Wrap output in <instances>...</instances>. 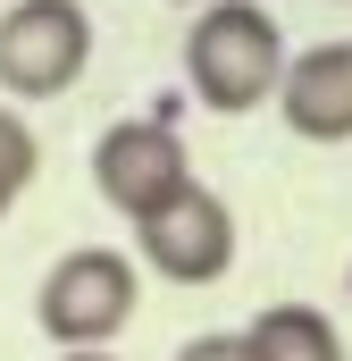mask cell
Wrapping results in <instances>:
<instances>
[{
    "instance_id": "obj_1",
    "label": "cell",
    "mask_w": 352,
    "mask_h": 361,
    "mask_svg": "<svg viewBox=\"0 0 352 361\" xmlns=\"http://www.w3.org/2000/svg\"><path fill=\"white\" fill-rule=\"evenodd\" d=\"M285 59L294 51H285V34H277V17H268L260 0H210L184 25V85H193L201 109H218V118L268 109Z\"/></svg>"
},
{
    "instance_id": "obj_2",
    "label": "cell",
    "mask_w": 352,
    "mask_h": 361,
    "mask_svg": "<svg viewBox=\"0 0 352 361\" xmlns=\"http://www.w3.org/2000/svg\"><path fill=\"white\" fill-rule=\"evenodd\" d=\"M134 311H143V269L118 244H76L34 286V328L59 353H109L134 328Z\"/></svg>"
},
{
    "instance_id": "obj_3",
    "label": "cell",
    "mask_w": 352,
    "mask_h": 361,
    "mask_svg": "<svg viewBox=\"0 0 352 361\" xmlns=\"http://www.w3.org/2000/svg\"><path fill=\"white\" fill-rule=\"evenodd\" d=\"M92 68V8L84 0H8L0 8V101H59Z\"/></svg>"
},
{
    "instance_id": "obj_4",
    "label": "cell",
    "mask_w": 352,
    "mask_h": 361,
    "mask_svg": "<svg viewBox=\"0 0 352 361\" xmlns=\"http://www.w3.org/2000/svg\"><path fill=\"white\" fill-rule=\"evenodd\" d=\"M184 185H193V160H184V135H176L168 118H118V126L92 135V193L126 227L160 219Z\"/></svg>"
},
{
    "instance_id": "obj_5",
    "label": "cell",
    "mask_w": 352,
    "mask_h": 361,
    "mask_svg": "<svg viewBox=\"0 0 352 361\" xmlns=\"http://www.w3.org/2000/svg\"><path fill=\"white\" fill-rule=\"evenodd\" d=\"M134 269L168 277V286H218L235 269V210H227V193L193 177L160 219L134 227Z\"/></svg>"
},
{
    "instance_id": "obj_6",
    "label": "cell",
    "mask_w": 352,
    "mask_h": 361,
    "mask_svg": "<svg viewBox=\"0 0 352 361\" xmlns=\"http://www.w3.org/2000/svg\"><path fill=\"white\" fill-rule=\"evenodd\" d=\"M268 109H277L285 135H302V143H352V42H310V51H294Z\"/></svg>"
},
{
    "instance_id": "obj_7",
    "label": "cell",
    "mask_w": 352,
    "mask_h": 361,
    "mask_svg": "<svg viewBox=\"0 0 352 361\" xmlns=\"http://www.w3.org/2000/svg\"><path fill=\"white\" fill-rule=\"evenodd\" d=\"M244 345H252V361H352L344 328L319 302H268V311H252Z\"/></svg>"
},
{
    "instance_id": "obj_8",
    "label": "cell",
    "mask_w": 352,
    "mask_h": 361,
    "mask_svg": "<svg viewBox=\"0 0 352 361\" xmlns=\"http://www.w3.org/2000/svg\"><path fill=\"white\" fill-rule=\"evenodd\" d=\"M42 169V143H34V126H25V109H8L0 101V219L25 202V185Z\"/></svg>"
},
{
    "instance_id": "obj_9",
    "label": "cell",
    "mask_w": 352,
    "mask_h": 361,
    "mask_svg": "<svg viewBox=\"0 0 352 361\" xmlns=\"http://www.w3.org/2000/svg\"><path fill=\"white\" fill-rule=\"evenodd\" d=\"M176 361H252V345H244V328H201L176 345Z\"/></svg>"
},
{
    "instance_id": "obj_10",
    "label": "cell",
    "mask_w": 352,
    "mask_h": 361,
    "mask_svg": "<svg viewBox=\"0 0 352 361\" xmlns=\"http://www.w3.org/2000/svg\"><path fill=\"white\" fill-rule=\"evenodd\" d=\"M59 361H118V353H59Z\"/></svg>"
},
{
    "instance_id": "obj_11",
    "label": "cell",
    "mask_w": 352,
    "mask_h": 361,
    "mask_svg": "<svg viewBox=\"0 0 352 361\" xmlns=\"http://www.w3.org/2000/svg\"><path fill=\"white\" fill-rule=\"evenodd\" d=\"M168 8H210V0H168Z\"/></svg>"
},
{
    "instance_id": "obj_12",
    "label": "cell",
    "mask_w": 352,
    "mask_h": 361,
    "mask_svg": "<svg viewBox=\"0 0 352 361\" xmlns=\"http://www.w3.org/2000/svg\"><path fill=\"white\" fill-rule=\"evenodd\" d=\"M0 8H8V0H0Z\"/></svg>"
}]
</instances>
